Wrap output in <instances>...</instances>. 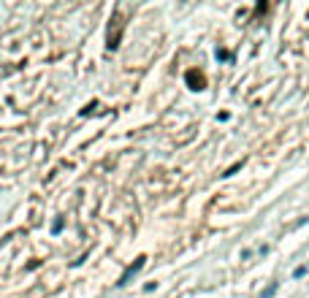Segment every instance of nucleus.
<instances>
[{"label": "nucleus", "instance_id": "obj_7", "mask_svg": "<svg viewBox=\"0 0 309 298\" xmlns=\"http://www.w3.org/2000/svg\"><path fill=\"white\" fill-rule=\"evenodd\" d=\"M214 54H217V60H228V52H225V49H217Z\"/></svg>", "mask_w": 309, "mask_h": 298}, {"label": "nucleus", "instance_id": "obj_3", "mask_svg": "<svg viewBox=\"0 0 309 298\" xmlns=\"http://www.w3.org/2000/svg\"><path fill=\"white\" fill-rule=\"evenodd\" d=\"M277 290H280V282H271V285H268V287H266V290H263L258 298H274V296H277Z\"/></svg>", "mask_w": 309, "mask_h": 298}, {"label": "nucleus", "instance_id": "obj_4", "mask_svg": "<svg viewBox=\"0 0 309 298\" xmlns=\"http://www.w3.org/2000/svg\"><path fill=\"white\" fill-rule=\"evenodd\" d=\"M63 228H65V217H57V220L52 222V233L57 236V233H60V230H63Z\"/></svg>", "mask_w": 309, "mask_h": 298}, {"label": "nucleus", "instance_id": "obj_1", "mask_svg": "<svg viewBox=\"0 0 309 298\" xmlns=\"http://www.w3.org/2000/svg\"><path fill=\"white\" fill-rule=\"evenodd\" d=\"M144 263H146V257H144V255H141V257H136V263H130L128 269H125V274L117 279V287H125V285H128V282H130V276H133V274H139V271L144 269Z\"/></svg>", "mask_w": 309, "mask_h": 298}, {"label": "nucleus", "instance_id": "obj_6", "mask_svg": "<svg viewBox=\"0 0 309 298\" xmlns=\"http://www.w3.org/2000/svg\"><path fill=\"white\" fill-rule=\"evenodd\" d=\"M239 168H241V163L231 165V168H228V171H225V174H222V176H234V174H236V171H239Z\"/></svg>", "mask_w": 309, "mask_h": 298}, {"label": "nucleus", "instance_id": "obj_5", "mask_svg": "<svg viewBox=\"0 0 309 298\" xmlns=\"http://www.w3.org/2000/svg\"><path fill=\"white\" fill-rule=\"evenodd\" d=\"M304 274H307V266H298V269L296 271H293V276H296V279H301V276Z\"/></svg>", "mask_w": 309, "mask_h": 298}, {"label": "nucleus", "instance_id": "obj_2", "mask_svg": "<svg viewBox=\"0 0 309 298\" xmlns=\"http://www.w3.org/2000/svg\"><path fill=\"white\" fill-rule=\"evenodd\" d=\"M187 82H190V90H204V76H201V73H195V70H190V73H187Z\"/></svg>", "mask_w": 309, "mask_h": 298}]
</instances>
